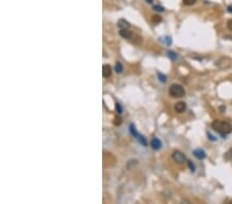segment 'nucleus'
I'll return each instance as SVG.
<instances>
[{
	"label": "nucleus",
	"mask_w": 232,
	"mask_h": 204,
	"mask_svg": "<svg viewBox=\"0 0 232 204\" xmlns=\"http://www.w3.org/2000/svg\"><path fill=\"white\" fill-rule=\"evenodd\" d=\"M212 127L215 131L221 133L224 136L223 138H226V134H229L232 132V125L226 121H220V120H216L212 122Z\"/></svg>",
	"instance_id": "nucleus-1"
},
{
	"label": "nucleus",
	"mask_w": 232,
	"mask_h": 204,
	"mask_svg": "<svg viewBox=\"0 0 232 204\" xmlns=\"http://www.w3.org/2000/svg\"><path fill=\"white\" fill-rule=\"evenodd\" d=\"M168 93L173 98H181L186 94V91L183 86L178 85V84H173L169 87Z\"/></svg>",
	"instance_id": "nucleus-2"
},
{
	"label": "nucleus",
	"mask_w": 232,
	"mask_h": 204,
	"mask_svg": "<svg viewBox=\"0 0 232 204\" xmlns=\"http://www.w3.org/2000/svg\"><path fill=\"white\" fill-rule=\"evenodd\" d=\"M172 160L176 163H183L186 161V156L180 151H175L172 153Z\"/></svg>",
	"instance_id": "nucleus-3"
},
{
	"label": "nucleus",
	"mask_w": 232,
	"mask_h": 204,
	"mask_svg": "<svg viewBox=\"0 0 232 204\" xmlns=\"http://www.w3.org/2000/svg\"><path fill=\"white\" fill-rule=\"evenodd\" d=\"M151 148H153L154 151H159V150H161V148H162V141H161L159 138L154 137V138L151 140Z\"/></svg>",
	"instance_id": "nucleus-4"
},
{
	"label": "nucleus",
	"mask_w": 232,
	"mask_h": 204,
	"mask_svg": "<svg viewBox=\"0 0 232 204\" xmlns=\"http://www.w3.org/2000/svg\"><path fill=\"white\" fill-rule=\"evenodd\" d=\"M193 155H194V157H196L198 160H203L206 158V153H205L202 148H196V150H194L193 151Z\"/></svg>",
	"instance_id": "nucleus-5"
},
{
	"label": "nucleus",
	"mask_w": 232,
	"mask_h": 204,
	"mask_svg": "<svg viewBox=\"0 0 232 204\" xmlns=\"http://www.w3.org/2000/svg\"><path fill=\"white\" fill-rule=\"evenodd\" d=\"M187 109V104H186L185 102L183 101H180L178 103H175V110L178 114H182V112H184L185 110Z\"/></svg>",
	"instance_id": "nucleus-6"
},
{
	"label": "nucleus",
	"mask_w": 232,
	"mask_h": 204,
	"mask_svg": "<svg viewBox=\"0 0 232 204\" xmlns=\"http://www.w3.org/2000/svg\"><path fill=\"white\" fill-rule=\"evenodd\" d=\"M112 67H110V65H103L102 66V75L103 78H110V75H112Z\"/></svg>",
	"instance_id": "nucleus-7"
},
{
	"label": "nucleus",
	"mask_w": 232,
	"mask_h": 204,
	"mask_svg": "<svg viewBox=\"0 0 232 204\" xmlns=\"http://www.w3.org/2000/svg\"><path fill=\"white\" fill-rule=\"evenodd\" d=\"M129 131H130V133H131V135L133 136V137L136 139H138L139 137L141 136V134H139L138 132H137V130H136V127H135V125L134 124H131L130 125V127H129Z\"/></svg>",
	"instance_id": "nucleus-8"
},
{
	"label": "nucleus",
	"mask_w": 232,
	"mask_h": 204,
	"mask_svg": "<svg viewBox=\"0 0 232 204\" xmlns=\"http://www.w3.org/2000/svg\"><path fill=\"white\" fill-rule=\"evenodd\" d=\"M119 33L123 38H127V39H129V38H131L132 36H133L132 32L128 29H121Z\"/></svg>",
	"instance_id": "nucleus-9"
},
{
	"label": "nucleus",
	"mask_w": 232,
	"mask_h": 204,
	"mask_svg": "<svg viewBox=\"0 0 232 204\" xmlns=\"http://www.w3.org/2000/svg\"><path fill=\"white\" fill-rule=\"evenodd\" d=\"M118 26H119L120 29H128V28L130 27V24L128 21L124 20V19H121V20H119V22H118Z\"/></svg>",
	"instance_id": "nucleus-10"
},
{
	"label": "nucleus",
	"mask_w": 232,
	"mask_h": 204,
	"mask_svg": "<svg viewBox=\"0 0 232 204\" xmlns=\"http://www.w3.org/2000/svg\"><path fill=\"white\" fill-rule=\"evenodd\" d=\"M159 39H160V41H162L166 45H171V44H172V39H171L170 36H162L159 38Z\"/></svg>",
	"instance_id": "nucleus-11"
},
{
	"label": "nucleus",
	"mask_w": 232,
	"mask_h": 204,
	"mask_svg": "<svg viewBox=\"0 0 232 204\" xmlns=\"http://www.w3.org/2000/svg\"><path fill=\"white\" fill-rule=\"evenodd\" d=\"M166 54H167V57L171 60V61H175V60H178V54L173 51H168Z\"/></svg>",
	"instance_id": "nucleus-12"
},
{
	"label": "nucleus",
	"mask_w": 232,
	"mask_h": 204,
	"mask_svg": "<svg viewBox=\"0 0 232 204\" xmlns=\"http://www.w3.org/2000/svg\"><path fill=\"white\" fill-rule=\"evenodd\" d=\"M123 70H124V67H123L122 63H121V62H117L115 65V71L120 74L123 72Z\"/></svg>",
	"instance_id": "nucleus-13"
},
{
	"label": "nucleus",
	"mask_w": 232,
	"mask_h": 204,
	"mask_svg": "<svg viewBox=\"0 0 232 204\" xmlns=\"http://www.w3.org/2000/svg\"><path fill=\"white\" fill-rule=\"evenodd\" d=\"M157 76H158V78H159V81H161V83H166V80H167V78H166V75H164L163 73H161V72H157Z\"/></svg>",
	"instance_id": "nucleus-14"
},
{
	"label": "nucleus",
	"mask_w": 232,
	"mask_h": 204,
	"mask_svg": "<svg viewBox=\"0 0 232 204\" xmlns=\"http://www.w3.org/2000/svg\"><path fill=\"white\" fill-rule=\"evenodd\" d=\"M153 9L155 11H158V13H162V11H165V8H163L160 4H156V5H153Z\"/></svg>",
	"instance_id": "nucleus-15"
},
{
	"label": "nucleus",
	"mask_w": 232,
	"mask_h": 204,
	"mask_svg": "<svg viewBox=\"0 0 232 204\" xmlns=\"http://www.w3.org/2000/svg\"><path fill=\"white\" fill-rule=\"evenodd\" d=\"M196 0H183V3L185 4L186 6H191L193 4H195Z\"/></svg>",
	"instance_id": "nucleus-16"
},
{
	"label": "nucleus",
	"mask_w": 232,
	"mask_h": 204,
	"mask_svg": "<svg viewBox=\"0 0 232 204\" xmlns=\"http://www.w3.org/2000/svg\"><path fill=\"white\" fill-rule=\"evenodd\" d=\"M188 167L191 170V172H195V170H196V167H195L194 163L192 161H188Z\"/></svg>",
	"instance_id": "nucleus-17"
},
{
	"label": "nucleus",
	"mask_w": 232,
	"mask_h": 204,
	"mask_svg": "<svg viewBox=\"0 0 232 204\" xmlns=\"http://www.w3.org/2000/svg\"><path fill=\"white\" fill-rule=\"evenodd\" d=\"M116 110H117V112L119 114H121L123 112V107H122V105H121L119 102L116 103Z\"/></svg>",
	"instance_id": "nucleus-18"
},
{
	"label": "nucleus",
	"mask_w": 232,
	"mask_h": 204,
	"mask_svg": "<svg viewBox=\"0 0 232 204\" xmlns=\"http://www.w3.org/2000/svg\"><path fill=\"white\" fill-rule=\"evenodd\" d=\"M153 21L155 23H159V21H161V18L159 16H154L153 17Z\"/></svg>",
	"instance_id": "nucleus-19"
},
{
	"label": "nucleus",
	"mask_w": 232,
	"mask_h": 204,
	"mask_svg": "<svg viewBox=\"0 0 232 204\" xmlns=\"http://www.w3.org/2000/svg\"><path fill=\"white\" fill-rule=\"evenodd\" d=\"M227 28H228L229 30L232 31V19H231V20H229L228 22H227Z\"/></svg>",
	"instance_id": "nucleus-20"
},
{
	"label": "nucleus",
	"mask_w": 232,
	"mask_h": 204,
	"mask_svg": "<svg viewBox=\"0 0 232 204\" xmlns=\"http://www.w3.org/2000/svg\"><path fill=\"white\" fill-rule=\"evenodd\" d=\"M207 136H209V138L211 139V140H212V141H215V140H216V139H217V138H214V136H212L211 133H209V132H207Z\"/></svg>",
	"instance_id": "nucleus-21"
},
{
	"label": "nucleus",
	"mask_w": 232,
	"mask_h": 204,
	"mask_svg": "<svg viewBox=\"0 0 232 204\" xmlns=\"http://www.w3.org/2000/svg\"><path fill=\"white\" fill-rule=\"evenodd\" d=\"M227 11H228L230 14H232V4H231V5H229L228 8H227Z\"/></svg>",
	"instance_id": "nucleus-22"
},
{
	"label": "nucleus",
	"mask_w": 232,
	"mask_h": 204,
	"mask_svg": "<svg viewBox=\"0 0 232 204\" xmlns=\"http://www.w3.org/2000/svg\"><path fill=\"white\" fill-rule=\"evenodd\" d=\"M147 2H148L149 4H153V0H146Z\"/></svg>",
	"instance_id": "nucleus-23"
}]
</instances>
